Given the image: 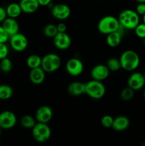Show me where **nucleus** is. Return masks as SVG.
Segmentation results:
<instances>
[{"instance_id":"obj_2","label":"nucleus","mask_w":145,"mask_h":146,"mask_svg":"<svg viewBox=\"0 0 145 146\" xmlns=\"http://www.w3.org/2000/svg\"><path fill=\"white\" fill-rule=\"evenodd\" d=\"M118 20L121 27L129 30H134L140 23L139 15L132 9H125L121 11Z\"/></svg>"},{"instance_id":"obj_12","label":"nucleus","mask_w":145,"mask_h":146,"mask_svg":"<svg viewBox=\"0 0 145 146\" xmlns=\"http://www.w3.org/2000/svg\"><path fill=\"white\" fill-rule=\"evenodd\" d=\"M53 38L54 46L59 50L68 49L71 45V38L66 32H58Z\"/></svg>"},{"instance_id":"obj_40","label":"nucleus","mask_w":145,"mask_h":146,"mask_svg":"<svg viewBox=\"0 0 145 146\" xmlns=\"http://www.w3.org/2000/svg\"><path fill=\"white\" fill-rule=\"evenodd\" d=\"M1 130L2 129H1V128L0 127V135H1Z\"/></svg>"},{"instance_id":"obj_15","label":"nucleus","mask_w":145,"mask_h":146,"mask_svg":"<svg viewBox=\"0 0 145 146\" xmlns=\"http://www.w3.org/2000/svg\"><path fill=\"white\" fill-rule=\"evenodd\" d=\"M1 26L7 31L9 37L18 33V31H19V25L16 19L11 18V17H7L1 23Z\"/></svg>"},{"instance_id":"obj_18","label":"nucleus","mask_w":145,"mask_h":146,"mask_svg":"<svg viewBox=\"0 0 145 146\" xmlns=\"http://www.w3.org/2000/svg\"><path fill=\"white\" fill-rule=\"evenodd\" d=\"M67 91L72 96H80L85 94V84L80 81H73L68 85Z\"/></svg>"},{"instance_id":"obj_23","label":"nucleus","mask_w":145,"mask_h":146,"mask_svg":"<svg viewBox=\"0 0 145 146\" xmlns=\"http://www.w3.org/2000/svg\"><path fill=\"white\" fill-rule=\"evenodd\" d=\"M20 123L24 128H27V129L31 128L32 129L33 127L36 123V120L31 115H24L21 118Z\"/></svg>"},{"instance_id":"obj_32","label":"nucleus","mask_w":145,"mask_h":146,"mask_svg":"<svg viewBox=\"0 0 145 146\" xmlns=\"http://www.w3.org/2000/svg\"><path fill=\"white\" fill-rule=\"evenodd\" d=\"M9 39V36L4 30L3 27L0 25V43H7Z\"/></svg>"},{"instance_id":"obj_9","label":"nucleus","mask_w":145,"mask_h":146,"mask_svg":"<svg viewBox=\"0 0 145 146\" xmlns=\"http://www.w3.org/2000/svg\"><path fill=\"white\" fill-rule=\"evenodd\" d=\"M65 69L68 74L72 76H78L83 72L84 66L79 58H71L67 61Z\"/></svg>"},{"instance_id":"obj_11","label":"nucleus","mask_w":145,"mask_h":146,"mask_svg":"<svg viewBox=\"0 0 145 146\" xmlns=\"http://www.w3.org/2000/svg\"><path fill=\"white\" fill-rule=\"evenodd\" d=\"M71 9L65 4H57L51 9V14L58 20H65L71 15Z\"/></svg>"},{"instance_id":"obj_31","label":"nucleus","mask_w":145,"mask_h":146,"mask_svg":"<svg viewBox=\"0 0 145 146\" xmlns=\"http://www.w3.org/2000/svg\"><path fill=\"white\" fill-rule=\"evenodd\" d=\"M9 54V48L6 43H0V60L7 57Z\"/></svg>"},{"instance_id":"obj_38","label":"nucleus","mask_w":145,"mask_h":146,"mask_svg":"<svg viewBox=\"0 0 145 146\" xmlns=\"http://www.w3.org/2000/svg\"><path fill=\"white\" fill-rule=\"evenodd\" d=\"M142 20H143V23L145 24V14L142 16Z\"/></svg>"},{"instance_id":"obj_29","label":"nucleus","mask_w":145,"mask_h":146,"mask_svg":"<svg viewBox=\"0 0 145 146\" xmlns=\"http://www.w3.org/2000/svg\"><path fill=\"white\" fill-rule=\"evenodd\" d=\"M114 118L112 116L109 115H105L101 118V125L106 128H112V124H113Z\"/></svg>"},{"instance_id":"obj_26","label":"nucleus","mask_w":145,"mask_h":146,"mask_svg":"<svg viewBox=\"0 0 145 146\" xmlns=\"http://www.w3.org/2000/svg\"><path fill=\"white\" fill-rule=\"evenodd\" d=\"M13 68V64L11 59L8 57L2 58L0 60V70L4 74L9 73Z\"/></svg>"},{"instance_id":"obj_24","label":"nucleus","mask_w":145,"mask_h":146,"mask_svg":"<svg viewBox=\"0 0 145 146\" xmlns=\"http://www.w3.org/2000/svg\"><path fill=\"white\" fill-rule=\"evenodd\" d=\"M41 58L37 54H32L30 55L26 59V64L30 68H37L41 66Z\"/></svg>"},{"instance_id":"obj_5","label":"nucleus","mask_w":145,"mask_h":146,"mask_svg":"<svg viewBox=\"0 0 145 146\" xmlns=\"http://www.w3.org/2000/svg\"><path fill=\"white\" fill-rule=\"evenodd\" d=\"M61 59L58 55L53 53L46 54L41 58V67L45 73H53L60 68Z\"/></svg>"},{"instance_id":"obj_14","label":"nucleus","mask_w":145,"mask_h":146,"mask_svg":"<svg viewBox=\"0 0 145 146\" xmlns=\"http://www.w3.org/2000/svg\"><path fill=\"white\" fill-rule=\"evenodd\" d=\"M53 117V111L48 106H41L36 112L35 118L37 122L48 123Z\"/></svg>"},{"instance_id":"obj_17","label":"nucleus","mask_w":145,"mask_h":146,"mask_svg":"<svg viewBox=\"0 0 145 146\" xmlns=\"http://www.w3.org/2000/svg\"><path fill=\"white\" fill-rule=\"evenodd\" d=\"M130 121L129 119L125 115H119L114 118L113 124L112 128L117 132L125 131L129 128Z\"/></svg>"},{"instance_id":"obj_4","label":"nucleus","mask_w":145,"mask_h":146,"mask_svg":"<svg viewBox=\"0 0 145 146\" xmlns=\"http://www.w3.org/2000/svg\"><path fill=\"white\" fill-rule=\"evenodd\" d=\"M106 89L102 81L92 79L85 83V94L93 99H100L105 96Z\"/></svg>"},{"instance_id":"obj_28","label":"nucleus","mask_w":145,"mask_h":146,"mask_svg":"<svg viewBox=\"0 0 145 146\" xmlns=\"http://www.w3.org/2000/svg\"><path fill=\"white\" fill-rule=\"evenodd\" d=\"M134 95V91L130 88V87L127 86L126 88H124L122 91H121L120 96L123 101H129L132 99Z\"/></svg>"},{"instance_id":"obj_7","label":"nucleus","mask_w":145,"mask_h":146,"mask_svg":"<svg viewBox=\"0 0 145 146\" xmlns=\"http://www.w3.org/2000/svg\"><path fill=\"white\" fill-rule=\"evenodd\" d=\"M11 48L17 52H21L28 47V39L24 34L17 33L9 37V39Z\"/></svg>"},{"instance_id":"obj_41","label":"nucleus","mask_w":145,"mask_h":146,"mask_svg":"<svg viewBox=\"0 0 145 146\" xmlns=\"http://www.w3.org/2000/svg\"><path fill=\"white\" fill-rule=\"evenodd\" d=\"M144 78H145V71H144Z\"/></svg>"},{"instance_id":"obj_25","label":"nucleus","mask_w":145,"mask_h":146,"mask_svg":"<svg viewBox=\"0 0 145 146\" xmlns=\"http://www.w3.org/2000/svg\"><path fill=\"white\" fill-rule=\"evenodd\" d=\"M44 34L48 38H53L58 33L57 26L53 24H48L44 28Z\"/></svg>"},{"instance_id":"obj_42","label":"nucleus","mask_w":145,"mask_h":146,"mask_svg":"<svg viewBox=\"0 0 145 146\" xmlns=\"http://www.w3.org/2000/svg\"><path fill=\"white\" fill-rule=\"evenodd\" d=\"M144 44H145V38H144Z\"/></svg>"},{"instance_id":"obj_19","label":"nucleus","mask_w":145,"mask_h":146,"mask_svg":"<svg viewBox=\"0 0 145 146\" xmlns=\"http://www.w3.org/2000/svg\"><path fill=\"white\" fill-rule=\"evenodd\" d=\"M22 12L26 14H33L39 8L38 0H21L19 2Z\"/></svg>"},{"instance_id":"obj_36","label":"nucleus","mask_w":145,"mask_h":146,"mask_svg":"<svg viewBox=\"0 0 145 146\" xmlns=\"http://www.w3.org/2000/svg\"><path fill=\"white\" fill-rule=\"evenodd\" d=\"M38 1L40 6L47 7V6H49L50 4H51L52 0H38Z\"/></svg>"},{"instance_id":"obj_21","label":"nucleus","mask_w":145,"mask_h":146,"mask_svg":"<svg viewBox=\"0 0 145 146\" xmlns=\"http://www.w3.org/2000/svg\"><path fill=\"white\" fill-rule=\"evenodd\" d=\"M7 17L16 19L21 14L22 10L19 5V3H11L7 6L6 9Z\"/></svg>"},{"instance_id":"obj_16","label":"nucleus","mask_w":145,"mask_h":146,"mask_svg":"<svg viewBox=\"0 0 145 146\" xmlns=\"http://www.w3.org/2000/svg\"><path fill=\"white\" fill-rule=\"evenodd\" d=\"M45 78V72L41 66L31 68L29 74V79L34 85L43 84Z\"/></svg>"},{"instance_id":"obj_35","label":"nucleus","mask_w":145,"mask_h":146,"mask_svg":"<svg viewBox=\"0 0 145 146\" xmlns=\"http://www.w3.org/2000/svg\"><path fill=\"white\" fill-rule=\"evenodd\" d=\"M57 26V29H58V32H66L67 31V26L65 23L61 22L58 24Z\"/></svg>"},{"instance_id":"obj_30","label":"nucleus","mask_w":145,"mask_h":146,"mask_svg":"<svg viewBox=\"0 0 145 146\" xmlns=\"http://www.w3.org/2000/svg\"><path fill=\"white\" fill-rule=\"evenodd\" d=\"M134 30L136 36L142 39L145 38V24L143 22L139 23Z\"/></svg>"},{"instance_id":"obj_1","label":"nucleus","mask_w":145,"mask_h":146,"mask_svg":"<svg viewBox=\"0 0 145 146\" xmlns=\"http://www.w3.org/2000/svg\"><path fill=\"white\" fill-rule=\"evenodd\" d=\"M119 61L121 68L127 71H134L139 67L140 58L136 51L133 50H126L120 56Z\"/></svg>"},{"instance_id":"obj_27","label":"nucleus","mask_w":145,"mask_h":146,"mask_svg":"<svg viewBox=\"0 0 145 146\" xmlns=\"http://www.w3.org/2000/svg\"><path fill=\"white\" fill-rule=\"evenodd\" d=\"M109 71H117L121 68V64L119 59L117 58H110L108 59L106 64Z\"/></svg>"},{"instance_id":"obj_10","label":"nucleus","mask_w":145,"mask_h":146,"mask_svg":"<svg viewBox=\"0 0 145 146\" xmlns=\"http://www.w3.org/2000/svg\"><path fill=\"white\" fill-rule=\"evenodd\" d=\"M145 86V78L144 74L141 72H134L129 76L127 80V86L130 87L134 91H137Z\"/></svg>"},{"instance_id":"obj_13","label":"nucleus","mask_w":145,"mask_h":146,"mask_svg":"<svg viewBox=\"0 0 145 146\" xmlns=\"http://www.w3.org/2000/svg\"><path fill=\"white\" fill-rule=\"evenodd\" d=\"M109 70L106 65L98 64L95 66L90 71V76L92 79L102 81L107 79L109 76Z\"/></svg>"},{"instance_id":"obj_34","label":"nucleus","mask_w":145,"mask_h":146,"mask_svg":"<svg viewBox=\"0 0 145 146\" xmlns=\"http://www.w3.org/2000/svg\"><path fill=\"white\" fill-rule=\"evenodd\" d=\"M7 17V11H6V9L3 8L2 7H0V24L2 23Z\"/></svg>"},{"instance_id":"obj_37","label":"nucleus","mask_w":145,"mask_h":146,"mask_svg":"<svg viewBox=\"0 0 145 146\" xmlns=\"http://www.w3.org/2000/svg\"><path fill=\"white\" fill-rule=\"evenodd\" d=\"M137 3H145V0H135Z\"/></svg>"},{"instance_id":"obj_3","label":"nucleus","mask_w":145,"mask_h":146,"mask_svg":"<svg viewBox=\"0 0 145 146\" xmlns=\"http://www.w3.org/2000/svg\"><path fill=\"white\" fill-rule=\"evenodd\" d=\"M120 27L117 18L113 16L107 15L100 20L98 24V29L101 34L107 35L114 31H118Z\"/></svg>"},{"instance_id":"obj_22","label":"nucleus","mask_w":145,"mask_h":146,"mask_svg":"<svg viewBox=\"0 0 145 146\" xmlns=\"http://www.w3.org/2000/svg\"><path fill=\"white\" fill-rule=\"evenodd\" d=\"M13 96V89L7 84L0 85V100H8Z\"/></svg>"},{"instance_id":"obj_20","label":"nucleus","mask_w":145,"mask_h":146,"mask_svg":"<svg viewBox=\"0 0 145 146\" xmlns=\"http://www.w3.org/2000/svg\"><path fill=\"white\" fill-rule=\"evenodd\" d=\"M122 34L118 31H114L107 35L106 42L109 46L115 48L118 46L122 41Z\"/></svg>"},{"instance_id":"obj_6","label":"nucleus","mask_w":145,"mask_h":146,"mask_svg":"<svg viewBox=\"0 0 145 146\" xmlns=\"http://www.w3.org/2000/svg\"><path fill=\"white\" fill-rule=\"evenodd\" d=\"M32 135L36 142L43 143L49 140L51 135V128L47 123L38 122L32 128Z\"/></svg>"},{"instance_id":"obj_33","label":"nucleus","mask_w":145,"mask_h":146,"mask_svg":"<svg viewBox=\"0 0 145 146\" xmlns=\"http://www.w3.org/2000/svg\"><path fill=\"white\" fill-rule=\"evenodd\" d=\"M135 11L139 16H143L145 14V3H138Z\"/></svg>"},{"instance_id":"obj_39","label":"nucleus","mask_w":145,"mask_h":146,"mask_svg":"<svg viewBox=\"0 0 145 146\" xmlns=\"http://www.w3.org/2000/svg\"><path fill=\"white\" fill-rule=\"evenodd\" d=\"M144 100H145V88L144 90Z\"/></svg>"},{"instance_id":"obj_8","label":"nucleus","mask_w":145,"mask_h":146,"mask_svg":"<svg viewBox=\"0 0 145 146\" xmlns=\"http://www.w3.org/2000/svg\"><path fill=\"white\" fill-rule=\"evenodd\" d=\"M16 116L10 111H4L0 113V127L1 129H11L16 124Z\"/></svg>"}]
</instances>
